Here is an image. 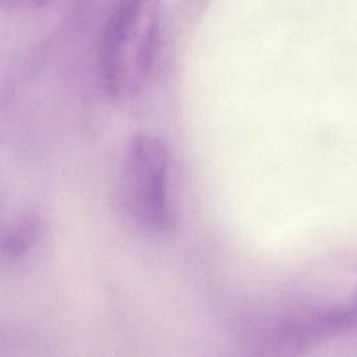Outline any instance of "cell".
<instances>
[{
	"label": "cell",
	"instance_id": "1",
	"mask_svg": "<svg viewBox=\"0 0 357 357\" xmlns=\"http://www.w3.org/2000/svg\"><path fill=\"white\" fill-rule=\"evenodd\" d=\"M160 0H119L99 40L98 68L106 92L119 98L148 75L159 35Z\"/></svg>",
	"mask_w": 357,
	"mask_h": 357
},
{
	"label": "cell",
	"instance_id": "2",
	"mask_svg": "<svg viewBox=\"0 0 357 357\" xmlns=\"http://www.w3.org/2000/svg\"><path fill=\"white\" fill-rule=\"evenodd\" d=\"M123 192L127 211L138 226L152 233H169L174 227L169 152L159 137L137 132L131 138L124 158Z\"/></svg>",
	"mask_w": 357,
	"mask_h": 357
},
{
	"label": "cell",
	"instance_id": "3",
	"mask_svg": "<svg viewBox=\"0 0 357 357\" xmlns=\"http://www.w3.org/2000/svg\"><path fill=\"white\" fill-rule=\"evenodd\" d=\"M42 220L36 213L20 216L1 234V257L7 262H18L25 258L40 241Z\"/></svg>",
	"mask_w": 357,
	"mask_h": 357
},
{
	"label": "cell",
	"instance_id": "4",
	"mask_svg": "<svg viewBox=\"0 0 357 357\" xmlns=\"http://www.w3.org/2000/svg\"><path fill=\"white\" fill-rule=\"evenodd\" d=\"M14 1H20V0H14Z\"/></svg>",
	"mask_w": 357,
	"mask_h": 357
}]
</instances>
